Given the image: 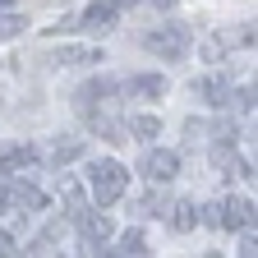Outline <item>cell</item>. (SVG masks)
I'll return each instance as SVG.
<instances>
[{
  "mask_svg": "<svg viewBox=\"0 0 258 258\" xmlns=\"http://www.w3.org/2000/svg\"><path fill=\"white\" fill-rule=\"evenodd\" d=\"M124 184H129V171L120 166L115 157H97V161H88V189H92L97 208H111L120 194H124Z\"/></svg>",
  "mask_w": 258,
  "mask_h": 258,
  "instance_id": "obj_1",
  "label": "cell"
},
{
  "mask_svg": "<svg viewBox=\"0 0 258 258\" xmlns=\"http://www.w3.org/2000/svg\"><path fill=\"white\" fill-rule=\"evenodd\" d=\"M189 28L184 23H161V28H148L143 37H139V46L143 51H152V55H161V60H180L184 51H189Z\"/></svg>",
  "mask_w": 258,
  "mask_h": 258,
  "instance_id": "obj_2",
  "label": "cell"
},
{
  "mask_svg": "<svg viewBox=\"0 0 258 258\" xmlns=\"http://www.w3.org/2000/svg\"><path fill=\"white\" fill-rule=\"evenodd\" d=\"M143 175H148L152 184L175 180V175H180V152H175V148H152L148 161H143Z\"/></svg>",
  "mask_w": 258,
  "mask_h": 258,
  "instance_id": "obj_3",
  "label": "cell"
},
{
  "mask_svg": "<svg viewBox=\"0 0 258 258\" xmlns=\"http://www.w3.org/2000/svg\"><path fill=\"white\" fill-rule=\"evenodd\" d=\"M79 226H83V253H102L106 240L115 235V221H111L106 212H88Z\"/></svg>",
  "mask_w": 258,
  "mask_h": 258,
  "instance_id": "obj_4",
  "label": "cell"
},
{
  "mask_svg": "<svg viewBox=\"0 0 258 258\" xmlns=\"http://www.w3.org/2000/svg\"><path fill=\"white\" fill-rule=\"evenodd\" d=\"M217 226H231V231H249L253 226V203L231 194L226 203H217Z\"/></svg>",
  "mask_w": 258,
  "mask_h": 258,
  "instance_id": "obj_5",
  "label": "cell"
},
{
  "mask_svg": "<svg viewBox=\"0 0 258 258\" xmlns=\"http://www.w3.org/2000/svg\"><path fill=\"white\" fill-rule=\"evenodd\" d=\"M115 14H120V10H115V0H97V5L83 10L79 28H83V32H106V28L115 23Z\"/></svg>",
  "mask_w": 258,
  "mask_h": 258,
  "instance_id": "obj_6",
  "label": "cell"
},
{
  "mask_svg": "<svg viewBox=\"0 0 258 258\" xmlns=\"http://www.w3.org/2000/svg\"><path fill=\"white\" fill-rule=\"evenodd\" d=\"M32 161H37V148H32V143H14V148H5V152H0V180L14 175V171H23V166H32Z\"/></svg>",
  "mask_w": 258,
  "mask_h": 258,
  "instance_id": "obj_7",
  "label": "cell"
},
{
  "mask_svg": "<svg viewBox=\"0 0 258 258\" xmlns=\"http://www.w3.org/2000/svg\"><path fill=\"white\" fill-rule=\"evenodd\" d=\"M60 199H64V217H70V221H83V217H88V194H83V184H79V180L64 175Z\"/></svg>",
  "mask_w": 258,
  "mask_h": 258,
  "instance_id": "obj_8",
  "label": "cell"
},
{
  "mask_svg": "<svg viewBox=\"0 0 258 258\" xmlns=\"http://www.w3.org/2000/svg\"><path fill=\"white\" fill-rule=\"evenodd\" d=\"M111 92H115V83H111V79H92V83H83V88L74 92V106H79V111L88 115L97 97H111Z\"/></svg>",
  "mask_w": 258,
  "mask_h": 258,
  "instance_id": "obj_9",
  "label": "cell"
},
{
  "mask_svg": "<svg viewBox=\"0 0 258 258\" xmlns=\"http://www.w3.org/2000/svg\"><path fill=\"white\" fill-rule=\"evenodd\" d=\"M10 203H19V208H32V212H42V208H46V194H42L37 184H28V180H23V184H14V189H10Z\"/></svg>",
  "mask_w": 258,
  "mask_h": 258,
  "instance_id": "obj_10",
  "label": "cell"
},
{
  "mask_svg": "<svg viewBox=\"0 0 258 258\" xmlns=\"http://www.w3.org/2000/svg\"><path fill=\"white\" fill-rule=\"evenodd\" d=\"M124 88L134 97H161V92H166V79H161V74H134Z\"/></svg>",
  "mask_w": 258,
  "mask_h": 258,
  "instance_id": "obj_11",
  "label": "cell"
},
{
  "mask_svg": "<svg viewBox=\"0 0 258 258\" xmlns=\"http://www.w3.org/2000/svg\"><path fill=\"white\" fill-rule=\"evenodd\" d=\"M60 64H106V55L97 46H64L60 51Z\"/></svg>",
  "mask_w": 258,
  "mask_h": 258,
  "instance_id": "obj_12",
  "label": "cell"
},
{
  "mask_svg": "<svg viewBox=\"0 0 258 258\" xmlns=\"http://www.w3.org/2000/svg\"><path fill=\"white\" fill-rule=\"evenodd\" d=\"M166 221H171V231H175V235H184V231H194V226H199V217H194V203H175Z\"/></svg>",
  "mask_w": 258,
  "mask_h": 258,
  "instance_id": "obj_13",
  "label": "cell"
},
{
  "mask_svg": "<svg viewBox=\"0 0 258 258\" xmlns=\"http://www.w3.org/2000/svg\"><path fill=\"white\" fill-rule=\"evenodd\" d=\"M102 253H148V240H143V231H124L120 240H115V249H102Z\"/></svg>",
  "mask_w": 258,
  "mask_h": 258,
  "instance_id": "obj_14",
  "label": "cell"
},
{
  "mask_svg": "<svg viewBox=\"0 0 258 258\" xmlns=\"http://www.w3.org/2000/svg\"><path fill=\"white\" fill-rule=\"evenodd\" d=\"M199 92L208 97L212 106H226V97H231V88H226L221 79H203V83H199Z\"/></svg>",
  "mask_w": 258,
  "mask_h": 258,
  "instance_id": "obj_15",
  "label": "cell"
},
{
  "mask_svg": "<svg viewBox=\"0 0 258 258\" xmlns=\"http://www.w3.org/2000/svg\"><path fill=\"white\" fill-rule=\"evenodd\" d=\"M129 129H134V139H157V134H161V120H157V115H134V124H129Z\"/></svg>",
  "mask_w": 258,
  "mask_h": 258,
  "instance_id": "obj_16",
  "label": "cell"
},
{
  "mask_svg": "<svg viewBox=\"0 0 258 258\" xmlns=\"http://www.w3.org/2000/svg\"><path fill=\"white\" fill-rule=\"evenodd\" d=\"M83 152V143L79 139H70V143H55V152H51V161H55V166H64V161H74Z\"/></svg>",
  "mask_w": 258,
  "mask_h": 258,
  "instance_id": "obj_17",
  "label": "cell"
},
{
  "mask_svg": "<svg viewBox=\"0 0 258 258\" xmlns=\"http://www.w3.org/2000/svg\"><path fill=\"white\" fill-rule=\"evenodd\" d=\"M253 97H258V88H253V83H244V88H235V92H231V102H235L240 111H253Z\"/></svg>",
  "mask_w": 258,
  "mask_h": 258,
  "instance_id": "obj_18",
  "label": "cell"
},
{
  "mask_svg": "<svg viewBox=\"0 0 258 258\" xmlns=\"http://www.w3.org/2000/svg\"><path fill=\"white\" fill-rule=\"evenodd\" d=\"M19 28H28V19H19V14H0V42H5V37H14Z\"/></svg>",
  "mask_w": 258,
  "mask_h": 258,
  "instance_id": "obj_19",
  "label": "cell"
},
{
  "mask_svg": "<svg viewBox=\"0 0 258 258\" xmlns=\"http://www.w3.org/2000/svg\"><path fill=\"white\" fill-rule=\"evenodd\" d=\"M5 253H14V235H10V231H0V258H5Z\"/></svg>",
  "mask_w": 258,
  "mask_h": 258,
  "instance_id": "obj_20",
  "label": "cell"
},
{
  "mask_svg": "<svg viewBox=\"0 0 258 258\" xmlns=\"http://www.w3.org/2000/svg\"><path fill=\"white\" fill-rule=\"evenodd\" d=\"M152 10H175V0H148Z\"/></svg>",
  "mask_w": 258,
  "mask_h": 258,
  "instance_id": "obj_21",
  "label": "cell"
},
{
  "mask_svg": "<svg viewBox=\"0 0 258 258\" xmlns=\"http://www.w3.org/2000/svg\"><path fill=\"white\" fill-rule=\"evenodd\" d=\"M5 208H10V189L0 184V212H5Z\"/></svg>",
  "mask_w": 258,
  "mask_h": 258,
  "instance_id": "obj_22",
  "label": "cell"
},
{
  "mask_svg": "<svg viewBox=\"0 0 258 258\" xmlns=\"http://www.w3.org/2000/svg\"><path fill=\"white\" fill-rule=\"evenodd\" d=\"M129 5H134V0H115V10H129Z\"/></svg>",
  "mask_w": 258,
  "mask_h": 258,
  "instance_id": "obj_23",
  "label": "cell"
}]
</instances>
